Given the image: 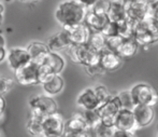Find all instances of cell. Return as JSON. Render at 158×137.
<instances>
[{
    "label": "cell",
    "mask_w": 158,
    "mask_h": 137,
    "mask_svg": "<svg viewBox=\"0 0 158 137\" xmlns=\"http://www.w3.org/2000/svg\"><path fill=\"white\" fill-rule=\"evenodd\" d=\"M87 9L77 0H64L55 11V19L64 28L83 23Z\"/></svg>",
    "instance_id": "1"
},
{
    "label": "cell",
    "mask_w": 158,
    "mask_h": 137,
    "mask_svg": "<svg viewBox=\"0 0 158 137\" xmlns=\"http://www.w3.org/2000/svg\"><path fill=\"white\" fill-rule=\"evenodd\" d=\"M132 37L142 46H151L158 42V19L152 15L133 22Z\"/></svg>",
    "instance_id": "2"
},
{
    "label": "cell",
    "mask_w": 158,
    "mask_h": 137,
    "mask_svg": "<svg viewBox=\"0 0 158 137\" xmlns=\"http://www.w3.org/2000/svg\"><path fill=\"white\" fill-rule=\"evenodd\" d=\"M67 51L69 57L75 64H81L85 67L99 64L100 52L96 51L87 43L71 44Z\"/></svg>",
    "instance_id": "3"
},
{
    "label": "cell",
    "mask_w": 158,
    "mask_h": 137,
    "mask_svg": "<svg viewBox=\"0 0 158 137\" xmlns=\"http://www.w3.org/2000/svg\"><path fill=\"white\" fill-rule=\"evenodd\" d=\"M130 94L135 105H148L154 107L158 103V93L156 90L146 83H139L132 86Z\"/></svg>",
    "instance_id": "4"
},
{
    "label": "cell",
    "mask_w": 158,
    "mask_h": 137,
    "mask_svg": "<svg viewBox=\"0 0 158 137\" xmlns=\"http://www.w3.org/2000/svg\"><path fill=\"white\" fill-rule=\"evenodd\" d=\"M125 8L127 19L132 22L141 21L153 15V6L146 0H126Z\"/></svg>",
    "instance_id": "5"
},
{
    "label": "cell",
    "mask_w": 158,
    "mask_h": 137,
    "mask_svg": "<svg viewBox=\"0 0 158 137\" xmlns=\"http://www.w3.org/2000/svg\"><path fill=\"white\" fill-rule=\"evenodd\" d=\"M43 130L44 136L58 137L64 135V121L63 116L58 113V111L46 114L43 119Z\"/></svg>",
    "instance_id": "6"
},
{
    "label": "cell",
    "mask_w": 158,
    "mask_h": 137,
    "mask_svg": "<svg viewBox=\"0 0 158 137\" xmlns=\"http://www.w3.org/2000/svg\"><path fill=\"white\" fill-rule=\"evenodd\" d=\"M87 125L84 120L83 113L75 112L72 114L70 119L64 121V136L71 137H81V136H88L87 133Z\"/></svg>",
    "instance_id": "7"
},
{
    "label": "cell",
    "mask_w": 158,
    "mask_h": 137,
    "mask_svg": "<svg viewBox=\"0 0 158 137\" xmlns=\"http://www.w3.org/2000/svg\"><path fill=\"white\" fill-rule=\"evenodd\" d=\"M38 67L33 62H29L28 64L19 67V69L14 70L15 79L22 85L25 86H32V85L39 84L38 81Z\"/></svg>",
    "instance_id": "8"
},
{
    "label": "cell",
    "mask_w": 158,
    "mask_h": 137,
    "mask_svg": "<svg viewBox=\"0 0 158 137\" xmlns=\"http://www.w3.org/2000/svg\"><path fill=\"white\" fill-rule=\"evenodd\" d=\"M121 109V105L116 96L110 97L108 102L97 108L100 118H101V123L109 125V126H115V119Z\"/></svg>",
    "instance_id": "9"
},
{
    "label": "cell",
    "mask_w": 158,
    "mask_h": 137,
    "mask_svg": "<svg viewBox=\"0 0 158 137\" xmlns=\"http://www.w3.org/2000/svg\"><path fill=\"white\" fill-rule=\"evenodd\" d=\"M6 60L13 71L19 69V67L28 64L30 60L29 53L24 48H12L6 53Z\"/></svg>",
    "instance_id": "10"
},
{
    "label": "cell",
    "mask_w": 158,
    "mask_h": 137,
    "mask_svg": "<svg viewBox=\"0 0 158 137\" xmlns=\"http://www.w3.org/2000/svg\"><path fill=\"white\" fill-rule=\"evenodd\" d=\"M99 64L106 71H115L123 64V57H121L114 51L104 48L100 51Z\"/></svg>",
    "instance_id": "11"
},
{
    "label": "cell",
    "mask_w": 158,
    "mask_h": 137,
    "mask_svg": "<svg viewBox=\"0 0 158 137\" xmlns=\"http://www.w3.org/2000/svg\"><path fill=\"white\" fill-rule=\"evenodd\" d=\"M115 127L117 130H124L135 133L139 126L137 124V121L133 116L132 109H123L119 110L115 119Z\"/></svg>",
    "instance_id": "12"
},
{
    "label": "cell",
    "mask_w": 158,
    "mask_h": 137,
    "mask_svg": "<svg viewBox=\"0 0 158 137\" xmlns=\"http://www.w3.org/2000/svg\"><path fill=\"white\" fill-rule=\"evenodd\" d=\"M31 109L39 110L43 114H50L57 111V103L53 97L48 95H38L29 100Z\"/></svg>",
    "instance_id": "13"
},
{
    "label": "cell",
    "mask_w": 158,
    "mask_h": 137,
    "mask_svg": "<svg viewBox=\"0 0 158 137\" xmlns=\"http://www.w3.org/2000/svg\"><path fill=\"white\" fill-rule=\"evenodd\" d=\"M132 112L139 127L148 126L154 121L155 111L152 106H148V105H135L132 108Z\"/></svg>",
    "instance_id": "14"
},
{
    "label": "cell",
    "mask_w": 158,
    "mask_h": 137,
    "mask_svg": "<svg viewBox=\"0 0 158 137\" xmlns=\"http://www.w3.org/2000/svg\"><path fill=\"white\" fill-rule=\"evenodd\" d=\"M110 21L108 14L103 12H98L93 9H87L85 17H84V23L88 26L90 30L101 31V29L106 26V24Z\"/></svg>",
    "instance_id": "15"
},
{
    "label": "cell",
    "mask_w": 158,
    "mask_h": 137,
    "mask_svg": "<svg viewBox=\"0 0 158 137\" xmlns=\"http://www.w3.org/2000/svg\"><path fill=\"white\" fill-rule=\"evenodd\" d=\"M64 29H66L67 33H68L71 44L87 43L88 37H89V33H90V29L88 28V26L84 22Z\"/></svg>",
    "instance_id": "16"
},
{
    "label": "cell",
    "mask_w": 158,
    "mask_h": 137,
    "mask_svg": "<svg viewBox=\"0 0 158 137\" xmlns=\"http://www.w3.org/2000/svg\"><path fill=\"white\" fill-rule=\"evenodd\" d=\"M46 46H48L50 51H53V52H61V51L67 50L71 46V42L66 29H63L51 36L46 41Z\"/></svg>",
    "instance_id": "17"
},
{
    "label": "cell",
    "mask_w": 158,
    "mask_h": 137,
    "mask_svg": "<svg viewBox=\"0 0 158 137\" xmlns=\"http://www.w3.org/2000/svg\"><path fill=\"white\" fill-rule=\"evenodd\" d=\"M45 114L40 112L39 110L31 109V112L29 113L27 119V131L32 136H44L43 130V119Z\"/></svg>",
    "instance_id": "18"
},
{
    "label": "cell",
    "mask_w": 158,
    "mask_h": 137,
    "mask_svg": "<svg viewBox=\"0 0 158 137\" xmlns=\"http://www.w3.org/2000/svg\"><path fill=\"white\" fill-rule=\"evenodd\" d=\"M109 7L106 14L110 21L121 23L127 19L126 14V0H108Z\"/></svg>",
    "instance_id": "19"
},
{
    "label": "cell",
    "mask_w": 158,
    "mask_h": 137,
    "mask_svg": "<svg viewBox=\"0 0 158 137\" xmlns=\"http://www.w3.org/2000/svg\"><path fill=\"white\" fill-rule=\"evenodd\" d=\"M26 50L28 51L30 56V60L35 63L37 65H40L43 63L45 56L50 52V49L46 46V43L41 41H32L27 46Z\"/></svg>",
    "instance_id": "20"
},
{
    "label": "cell",
    "mask_w": 158,
    "mask_h": 137,
    "mask_svg": "<svg viewBox=\"0 0 158 137\" xmlns=\"http://www.w3.org/2000/svg\"><path fill=\"white\" fill-rule=\"evenodd\" d=\"M77 104L80 107L86 109H97L99 108V102H98L97 95L95 93V90L93 87H86L85 90L80 93L77 96Z\"/></svg>",
    "instance_id": "21"
},
{
    "label": "cell",
    "mask_w": 158,
    "mask_h": 137,
    "mask_svg": "<svg viewBox=\"0 0 158 137\" xmlns=\"http://www.w3.org/2000/svg\"><path fill=\"white\" fill-rule=\"evenodd\" d=\"M138 49H139V43L135 41V38H124L118 49L116 50V53L123 58H129L132 57L138 52Z\"/></svg>",
    "instance_id": "22"
},
{
    "label": "cell",
    "mask_w": 158,
    "mask_h": 137,
    "mask_svg": "<svg viewBox=\"0 0 158 137\" xmlns=\"http://www.w3.org/2000/svg\"><path fill=\"white\" fill-rule=\"evenodd\" d=\"M42 64H46L55 73H60L66 66L64 58L60 54H58V52H53V51H50L48 53Z\"/></svg>",
    "instance_id": "23"
},
{
    "label": "cell",
    "mask_w": 158,
    "mask_h": 137,
    "mask_svg": "<svg viewBox=\"0 0 158 137\" xmlns=\"http://www.w3.org/2000/svg\"><path fill=\"white\" fill-rule=\"evenodd\" d=\"M42 86H43V90L48 95L54 96L57 95L58 93H60L64 89V79L60 77L59 73H56V75L53 76L51 79H48L46 82L42 83Z\"/></svg>",
    "instance_id": "24"
},
{
    "label": "cell",
    "mask_w": 158,
    "mask_h": 137,
    "mask_svg": "<svg viewBox=\"0 0 158 137\" xmlns=\"http://www.w3.org/2000/svg\"><path fill=\"white\" fill-rule=\"evenodd\" d=\"M83 117L86 122V125H87L88 135L94 136L93 132H94L95 127L101 123V118L99 116V112H98L97 109H86L83 112Z\"/></svg>",
    "instance_id": "25"
},
{
    "label": "cell",
    "mask_w": 158,
    "mask_h": 137,
    "mask_svg": "<svg viewBox=\"0 0 158 137\" xmlns=\"http://www.w3.org/2000/svg\"><path fill=\"white\" fill-rule=\"evenodd\" d=\"M106 38L101 31L97 30H90L89 37L87 40V44L90 46L93 49H95L96 51L100 52L106 48Z\"/></svg>",
    "instance_id": "26"
},
{
    "label": "cell",
    "mask_w": 158,
    "mask_h": 137,
    "mask_svg": "<svg viewBox=\"0 0 158 137\" xmlns=\"http://www.w3.org/2000/svg\"><path fill=\"white\" fill-rule=\"evenodd\" d=\"M54 75H56V73L46 64H40L39 67H38V81H39V84L46 82Z\"/></svg>",
    "instance_id": "27"
},
{
    "label": "cell",
    "mask_w": 158,
    "mask_h": 137,
    "mask_svg": "<svg viewBox=\"0 0 158 137\" xmlns=\"http://www.w3.org/2000/svg\"><path fill=\"white\" fill-rule=\"evenodd\" d=\"M116 97H117V99H118L119 105H121V108L132 109L133 106H135V103H133V99H132V97H131L130 91L121 92Z\"/></svg>",
    "instance_id": "28"
},
{
    "label": "cell",
    "mask_w": 158,
    "mask_h": 137,
    "mask_svg": "<svg viewBox=\"0 0 158 137\" xmlns=\"http://www.w3.org/2000/svg\"><path fill=\"white\" fill-rule=\"evenodd\" d=\"M118 24V35L123 38H129L132 37L133 31V22L129 19H126L125 21L121 22Z\"/></svg>",
    "instance_id": "29"
},
{
    "label": "cell",
    "mask_w": 158,
    "mask_h": 137,
    "mask_svg": "<svg viewBox=\"0 0 158 137\" xmlns=\"http://www.w3.org/2000/svg\"><path fill=\"white\" fill-rule=\"evenodd\" d=\"M115 126H109V125H106L103 123H100L98 126L95 127L94 130V136H101V137H113V133H114Z\"/></svg>",
    "instance_id": "30"
},
{
    "label": "cell",
    "mask_w": 158,
    "mask_h": 137,
    "mask_svg": "<svg viewBox=\"0 0 158 137\" xmlns=\"http://www.w3.org/2000/svg\"><path fill=\"white\" fill-rule=\"evenodd\" d=\"M95 90V93L97 95V98H98V102H99V105H103L106 102H108L111 97V94L109 92V90L106 89L104 85H98V86L94 87ZM99 106V107H100Z\"/></svg>",
    "instance_id": "31"
},
{
    "label": "cell",
    "mask_w": 158,
    "mask_h": 137,
    "mask_svg": "<svg viewBox=\"0 0 158 137\" xmlns=\"http://www.w3.org/2000/svg\"><path fill=\"white\" fill-rule=\"evenodd\" d=\"M101 33L106 36V38L118 35V24L116 22L109 21L106 24V26L101 29Z\"/></svg>",
    "instance_id": "32"
},
{
    "label": "cell",
    "mask_w": 158,
    "mask_h": 137,
    "mask_svg": "<svg viewBox=\"0 0 158 137\" xmlns=\"http://www.w3.org/2000/svg\"><path fill=\"white\" fill-rule=\"evenodd\" d=\"M124 38L119 35L116 36H112V37H108L106 38V48L109 49L111 51H114L116 52V50L118 49L119 44L122 43Z\"/></svg>",
    "instance_id": "33"
},
{
    "label": "cell",
    "mask_w": 158,
    "mask_h": 137,
    "mask_svg": "<svg viewBox=\"0 0 158 137\" xmlns=\"http://www.w3.org/2000/svg\"><path fill=\"white\" fill-rule=\"evenodd\" d=\"M13 81L9 78L0 77V96H3L11 90Z\"/></svg>",
    "instance_id": "34"
},
{
    "label": "cell",
    "mask_w": 158,
    "mask_h": 137,
    "mask_svg": "<svg viewBox=\"0 0 158 137\" xmlns=\"http://www.w3.org/2000/svg\"><path fill=\"white\" fill-rule=\"evenodd\" d=\"M86 71H87V73L90 76H99L106 73V70L100 66V64H96V65H93V66H87L86 67Z\"/></svg>",
    "instance_id": "35"
},
{
    "label": "cell",
    "mask_w": 158,
    "mask_h": 137,
    "mask_svg": "<svg viewBox=\"0 0 158 137\" xmlns=\"http://www.w3.org/2000/svg\"><path fill=\"white\" fill-rule=\"evenodd\" d=\"M6 39H4L3 35L0 33V63H2L6 57Z\"/></svg>",
    "instance_id": "36"
},
{
    "label": "cell",
    "mask_w": 158,
    "mask_h": 137,
    "mask_svg": "<svg viewBox=\"0 0 158 137\" xmlns=\"http://www.w3.org/2000/svg\"><path fill=\"white\" fill-rule=\"evenodd\" d=\"M133 136H135V133L129 131H124V130L115 129L114 133H113V137H133Z\"/></svg>",
    "instance_id": "37"
},
{
    "label": "cell",
    "mask_w": 158,
    "mask_h": 137,
    "mask_svg": "<svg viewBox=\"0 0 158 137\" xmlns=\"http://www.w3.org/2000/svg\"><path fill=\"white\" fill-rule=\"evenodd\" d=\"M81 4H83L86 9H90L97 3L98 0H77Z\"/></svg>",
    "instance_id": "38"
},
{
    "label": "cell",
    "mask_w": 158,
    "mask_h": 137,
    "mask_svg": "<svg viewBox=\"0 0 158 137\" xmlns=\"http://www.w3.org/2000/svg\"><path fill=\"white\" fill-rule=\"evenodd\" d=\"M4 109H6V99L3 96H0V113H3Z\"/></svg>",
    "instance_id": "39"
},
{
    "label": "cell",
    "mask_w": 158,
    "mask_h": 137,
    "mask_svg": "<svg viewBox=\"0 0 158 137\" xmlns=\"http://www.w3.org/2000/svg\"><path fill=\"white\" fill-rule=\"evenodd\" d=\"M3 14H4V6L0 2V25L3 22Z\"/></svg>",
    "instance_id": "40"
},
{
    "label": "cell",
    "mask_w": 158,
    "mask_h": 137,
    "mask_svg": "<svg viewBox=\"0 0 158 137\" xmlns=\"http://www.w3.org/2000/svg\"><path fill=\"white\" fill-rule=\"evenodd\" d=\"M153 15H154L156 19H158V3L153 7Z\"/></svg>",
    "instance_id": "41"
},
{
    "label": "cell",
    "mask_w": 158,
    "mask_h": 137,
    "mask_svg": "<svg viewBox=\"0 0 158 137\" xmlns=\"http://www.w3.org/2000/svg\"><path fill=\"white\" fill-rule=\"evenodd\" d=\"M146 1H148V3H150L151 6H153V7H154L155 4L158 3V0H146Z\"/></svg>",
    "instance_id": "42"
},
{
    "label": "cell",
    "mask_w": 158,
    "mask_h": 137,
    "mask_svg": "<svg viewBox=\"0 0 158 137\" xmlns=\"http://www.w3.org/2000/svg\"><path fill=\"white\" fill-rule=\"evenodd\" d=\"M21 1L25 2V3H31V2H38L39 0H21Z\"/></svg>",
    "instance_id": "43"
},
{
    "label": "cell",
    "mask_w": 158,
    "mask_h": 137,
    "mask_svg": "<svg viewBox=\"0 0 158 137\" xmlns=\"http://www.w3.org/2000/svg\"><path fill=\"white\" fill-rule=\"evenodd\" d=\"M2 117H3V113H0V124L2 123Z\"/></svg>",
    "instance_id": "44"
},
{
    "label": "cell",
    "mask_w": 158,
    "mask_h": 137,
    "mask_svg": "<svg viewBox=\"0 0 158 137\" xmlns=\"http://www.w3.org/2000/svg\"><path fill=\"white\" fill-rule=\"evenodd\" d=\"M4 1H9V2H10V1H12V0H4Z\"/></svg>",
    "instance_id": "45"
}]
</instances>
